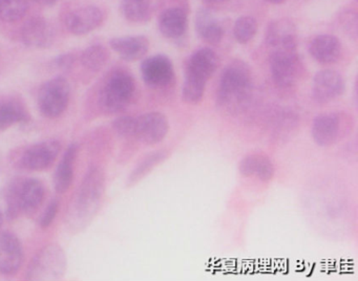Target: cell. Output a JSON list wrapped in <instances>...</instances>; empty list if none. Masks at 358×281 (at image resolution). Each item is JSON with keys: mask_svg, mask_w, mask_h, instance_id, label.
<instances>
[{"mask_svg": "<svg viewBox=\"0 0 358 281\" xmlns=\"http://www.w3.org/2000/svg\"><path fill=\"white\" fill-rule=\"evenodd\" d=\"M106 192V178L100 168L87 170L66 211L69 231L80 232L90 226L101 207Z\"/></svg>", "mask_w": 358, "mask_h": 281, "instance_id": "1", "label": "cell"}, {"mask_svg": "<svg viewBox=\"0 0 358 281\" xmlns=\"http://www.w3.org/2000/svg\"><path fill=\"white\" fill-rule=\"evenodd\" d=\"M255 81L248 65L242 61L230 63L220 77L217 105L223 113L236 115L244 113L253 99Z\"/></svg>", "mask_w": 358, "mask_h": 281, "instance_id": "2", "label": "cell"}, {"mask_svg": "<svg viewBox=\"0 0 358 281\" xmlns=\"http://www.w3.org/2000/svg\"><path fill=\"white\" fill-rule=\"evenodd\" d=\"M220 59L208 48L196 50L188 59L182 85V99L188 104H198L204 98L207 83L219 67Z\"/></svg>", "mask_w": 358, "mask_h": 281, "instance_id": "3", "label": "cell"}, {"mask_svg": "<svg viewBox=\"0 0 358 281\" xmlns=\"http://www.w3.org/2000/svg\"><path fill=\"white\" fill-rule=\"evenodd\" d=\"M45 196V187L39 178H14L6 188V218L15 220L20 216L32 215L38 211Z\"/></svg>", "mask_w": 358, "mask_h": 281, "instance_id": "4", "label": "cell"}, {"mask_svg": "<svg viewBox=\"0 0 358 281\" xmlns=\"http://www.w3.org/2000/svg\"><path fill=\"white\" fill-rule=\"evenodd\" d=\"M135 78L125 69H116L108 75L98 96L100 108L108 115L129 108L136 96Z\"/></svg>", "mask_w": 358, "mask_h": 281, "instance_id": "5", "label": "cell"}, {"mask_svg": "<svg viewBox=\"0 0 358 281\" xmlns=\"http://www.w3.org/2000/svg\"><path fill=\"white\" fill-rule=\"evenodd\" d=\"M68 268V258L62 245L49 243L39 250L27 268L28 280H59Z\"/></svg>", "mask_w": 358, "mask_h": 281, "instance_id": "6", "label": "cell"}, {"mask_svg": "<svg viewBox=\"0 0 358 281\" xmlns=\"http://www.w3.org/2000/svg\"><path fill=\"white\" fill-rule=\"evenodd\" d=\"M70 98V83L64 77H55L48 80L39 88L37 105L43 117L56 119L66 110Z\"/></svg>", "mask_w": 358, "mask_h": 281, "instance_id": "7", "label": "cell"}, {"mask_svg": "<svg viewBox=\"0 0 358 281\" xmlns=\"http://www.w3.org/2000/svg\"><path fill=\"white\" fill-rule=\"evenodd\" d=\"M270 73L278 87H293L301 75V60L296 48L274 50L270 57Z\"/></svg>", "mask_w": 358, "mask_h": 281, "instance_id": "8", "label": "cell"}, {"mask_svg": "<svg viewBox=\"0 0 358 281\" xmlns=\"http://www.w3.org/2000/svg\"><path fill=\"white\" fill-rule=\"evenodd\" d=\"M169 132V122L160 111H150L135 117L133 138L142 144H160Z\"/></svg>", "mask_w": 358, "mask_h": 281, "instance_id": "9", "label": "cell"}, {"mask_svg": "<svg viewBox=\"0 0 358 281\" xmlns=\"http://www.w3.org/2000/svg\"><path fill=\"white\" fill-rule=\"evenodd\" d=\"M62 150L57 140H45L31 145L20 155V166L29 171H45L52 167Z\"/></svg>", "mask_w": 358, "mask_h": 281, "instance_id": "10", "label": "cell"}, {"mask_svg": "<svg viewBox=\"0 0 358 281\" xmlns=\"http://www.w3.org/2000/svg\"><path fill=\"white\" fill-rule=\"evenodd\" d=\"M142 80L148 87L164 89L175 81V69L169 57L155 55L148 57L140 67Z\"/></svg>", "mask_w": 358, "mask_h": 281, "instance_id": "11", "label": "cell"}, {"mask_svg": "<svg viewBox=\"0 0 358 281\" xmlns=\"http://www.w3.org/2000/svg\"><path fill=\"white\" fill-rule=\"evenodd\" d=\"M345 90V78L333 69L318 71L312 81V98L318 104L333 102L343 96Z\"/></svg>", "mask_w": 358, "mask_h": 281, "instance_id": "12", "label": "cell"}, {"mask_svg": "<svg viewBox=\"0 0 358 281\" xmlns=\"http://www.w3.org/2000/svg\"><path fill=\"white\" fill-rule=\"evenodd\" d=\"M22 241L14 233H0V274L15 275L24 264Z\"/></svg>", "mask_w": 358, "mask_h": 281, "instance_id": "13", "label": "cell"}, {"mask_svg": "<svg viewBox=\"0 0 358 281\" xmlns=\"http://www.w3.org/2000/svg\"><path fill=\"white\" fill-rule=\"evenodd\" d=\"M343 128V117L339 113L333 111L322 113L318 115L312 123V138L318 146H332L341 138Z\"/></svg>", "mask_w": 358, "mask_h": 281, "instance_id": "14", "label": "cell"}, {"mask_svg": "<svg viewBox=\"0 0 358 281\" xmlns=\"http://www.w3.org/2000/svg\"><path fill=\"white\" fill-rule=\"evenodd\" d=\"M22 39L27 48L45 50L53 45L55 29L43 17H33L24 22L22 29Z\"/></svg>", "mask_w": 358, "mask_h": 281, "instance_id": "15", "label": "cell"}, {"mask_svg": "<svg viewBox=\"0 0 358 281\" xmlns=\"http://www.w3.org/2000/svg\"><path fill=\"white\" fill-rule=\"evenodd\" d=\"M102 22L103 14L98 6H85L69 13L66 27L73 35L83 36L97 29Z\"/></svg>", "mask_w": 358, "mask_h": 281, "instance_id": "16", "label": "cell"}, {"mask_svg": "<svg viewBox=\"0 0 358 281\" xmlns=\"http://www.w3.org/2000/svg\"><path fill=\"white\" fill-rule=\"evenodd\" d=\"M30 119V113L22 99L15 96H0V132L29 123Z\"/></svg>", "mask_w": 358, "mask_h": 281, "instance_id": "17", "label": "cell"}, {"mask_svg": "<svg viewBox=\"0 0 358 281\" xmlns=\"http://www.w3.org/2000/svg\"><path fill=\"white\" fill-rule=\"evenodd\" d=\"M112 50L124 61L140 60L148 54L150 41L145 36H125L110 40Z\"/></svg>", "mask_w": 358, "mask_h": 281, "instance_id": "18", "label": "cell"}, {"mask_svg": "<svg viewBox=\"0 0 358 281\" xmlns=\"http://www.w3.org/2000/svg\"><path fill=\"white\" fill-rule=\"evenodd\" d=\"M238 171L245 178H252L267 182L273 178L275 167L267 155L253 153L241 159L238 163Z\"/></svg>", "mask_w": 358, "mask_h": 281, "instance_id": "19", "label": "cell"}, {"mask_svg": "<svg viewBox=\"0 0 358 281\" xmlns=\"http://www.w3.org/2000/svg\"><path fill=\"white\" fill-rule=\"evenodd\" d=\"M79 146L77 143L69 145L64 151L55 173H54V188L56 192L64 194L72 186L74 180V166L78 157Z\"/></svg>", "mask_w": 358, "mask_h": 281, "instance_id": "20", "label": "cell"}, {"mask_svg": "<svg viewBox=\"0 0 358 281\" xmlns=\"http://www.w3.org/2000/svg\"><path fill=\"white\" fill-rule=\"evenodd\" d=\"M266 41L274 50L297 48V33L294 23L287 19L273 21L266 31Z\"/></svg>", "mask_w": 358, "mask_h": 281, "instance_id": "21", "label": "cell"}, {"mask_svg": "<svg viewBox=\"0 0 358 281\" xmlns=\"http://www.w3.org/2000/svg\"><path fill=\"white\" fill-rule=\"evenodd\" d=\"M312 58L320 64H333L341 58V44L335 36L318 35L309 46Z\"/></svg>", "mask_w": 358, "mask_h": 281, "instance_id": "22", "label": "cell"}, {"mask_svg": "<svg viewBox=\"0 0 358 281\" xmlns=\"http://www.w3.org/2000/svg\"><path fill=\"white\" fill-rule=\"evenodd\" d=\"M159 29L169 39L183 37L187 29V14L185 10L180 8L165 10L159 18Z\"/></svg>", "mask_w": 358, "mask_h": 281, "instance_id": "23", "label": "cell"}, {"mask_svg": "<svg viewBox=\"0 0 358 281\" xmlns=\"http://www.w3.org/2000/svg\"><path fill=\"white\" fill-rule=\"evenodd\" d=\"M196 29L201 39L209 44H219L223 39L224 31L221 23L211 10L201 8L196 15Z\"/></svg>", "mask_w": 358, "mask_h": 281, "instance_id": "24", "label": "cell"}, {"mask_svg": "<svg viewBox=\"0 0 358 281\" xmlns=\"http://www.w3.org/2000/svg\"><path fill=\"white\" fill-rule=\"evenodd\" d=\"M169 157V150H165V149H159V150L152 151L150 154L144 157L143 159L136 165V167L131 170V174H129V178H127V186H135L142 178H145L148 174H150L155 168L158 167L163 161H166Z\"/></svg>", "mask_w": 358, "mask_h": 281, "instance_id": "25", "label": "cell"}, {"mask_svg": "<svg viewBox=\"0 0 358 281\" xmlns=\"http://www.w3.org/2000/svg\"><path fill=\"white\" fill-rule=\"evenodd\" d=\"M121 13L131 22L140 23L148 21L152 13L150 0H122Z\"/></svg>", "mask_w": 358, "mask_h": 281, "instance_id": "26", "label": "cell"}, {"mask_svg": "<svg viewBox=\"0 0 358 281\" xmlns=\"http://www.w3.org/2000/svg\"><path fill=\"white\" fill-rule=\"evenodd\" d=\"M108 52L101 44H94L83 50L80 56L81 64L91 71H99L108 63Z\"/></svg>", "mask_w": 358, "mask_h": 281, "instance_id": "27", "label": "cell"}, {"mask_svg": "<svg viewBox=\"0 0 358 281\" xmlns=\"http://www.w3.org/2000/svg\"><path fill=\"white\" fill-rule=\"evenodd\" d=\"M28 10L27 0H0V20L15 22L24 18Z\"/></svg>", "mask_w": 358, "mask_h": 281, "instance_id": "28", "label": "cell"}, {"mask_svg": "<svg viewBox=\"0 0 358 281\" xmlns=\"http://www.w3.org/2000/svg\"><path fill=\"white\" fill-rule=\"evenodd\" d=\"M257 31V23L253 17L242 16L234 23V35L238 43H248L255 38Z\"/></svg>", "mask_w": 358, "mask_h": 281, "instance_id": "29", "label": "cell"}, {"mask_svg": "<svg viewBox=\"0 0 358 281\" xmlns=\"http://www.w3.org/2000/svg\"><path fill=\"white\" fill-rule=\"evenodd\" d=\"M134 127H135V117L131 115H122L113 122V128L115 131L122 138H133Z\"/></svg>", "mask_w": 358, "mask_h": 281, "instance_id": "30", "label": "cell"}, {"mask_svg": "<svg viewBox=\"0 0 358 281\" xmlns=\"http://www.w3.org/2000/svg\"><path fill=\"white\" fill-rule=\"evenodd\" d=\"M58 211H59V201L57 199H52L49 203H48L45 209L43 210V214L39 217V226L43 229H48L54 220H55L56 216H57Z\"/></svg>", "mask_w": 358, "mask_h": 281, "instance_id": "31", "label": "cell"}, {"mask_svg": "<svg viewBox=\"0 0 358 281\" xmlns=\"http://www.w3.org/2000/svg\"><path fill=\"white\" fill-rule=\"evenodd\" d=\"M75 60H76V58H75L74 55L66 52V54L59 55V56L56 57L52 61V64L57 71H71L73 66H74Z\"/></svg>", "mask_w": 358, "mask_h": 281, "instance_id": "32", "label": "cell"}, {"mask_svg": "<svg viewBox=\"0 0 358 281\" xmlns=\"http://www.w3.org/2000/svg\"><path fill=\"white\" fill-rule=\"evenodd\" d=\"M37 3L41 4V6H52L56 3L57 0H34Z\"/></svg>", "mask_w": 358, "mask_h": 281, "instance_id": "33", "label": "cell"}, {"mask_svg": "<svg viewBox=\"0 0 358 281\" xmlns=\"http://www.w3.org/2000/svg\"><path fill=\"white\" fill-rule=\"evenodd\" d=\"M3 220H5V213H3L1 210H0V229H1V226H3Z\"/></svg>", "mask_w": 358, "mask_h": 281, "instance_id": "34", "label": "cell"}, {"mask_svg": "<svg viewBox=\"0 0 358 281\" xmlns=\"http://www.w3.org/2000/svg\"><path fill=\"white\" fill-rule=\"evenodd\" d=\"M268 1L271 2V3L273 4H280L282 3V2L286 1V0H268Z\"/></svg>", "mask_w": 358, "mask_h": 281, "instance_id": "35", "label": "cell"}, {"mask_svg": "<svg viewBox=\"0 0 358 281\" xmlns=\"http://www.w3.org/2000/svg\"><path fill=\"white\" fill-rule=\"evenodd\" d=\"M206 1L213 2V3H217V2H223V1H225V0H206Z\"/></svg>", "mask_w": 358, "mask_h": 281, "instance_id": "36", "label": "cell"}]
</instances>
